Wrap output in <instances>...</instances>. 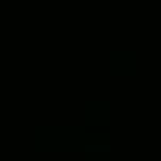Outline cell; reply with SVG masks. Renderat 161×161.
<instances>
[{"label": "cell", "mask_w": 161, "mask_h": 161, "mask_svg": "<svg viewBox=\"0 0 161 161\" xmlns=\"http://www.w3.org/2000/svg\"><path fill=\"white\" fill-rule=\"evenodd\" d=\"M98 136H108V133H89L86 126H35L32 142L44 152H82Z\"/></svg>", "instance_id": "cell-1"}, {"label": "cell", "mask_w": 161, "mask_h": 161, "mask_svg": "<svg viewBox=\"0 0 161 161\" xmlns=\"http://www.w3.org/2000/svg\"><path fill=\"white\" fill-rule=\"evenodd\" d=\"M82 117H86V130L89 133H108V126H111V101H104V98L86 101Z\"/></svg>", "instance_id": "cell-2"}, {"label": "cell", "mask_w": 161, "mask_h": 161, "mask_svg": "<svg viewBox=\"0 0 161 161\" xmlns=\"http://www.w3.org/2000/svg\"><path fill=\"white\" fill-rule=\"evenodd\" d=\"M111 69L117 76H130L136 69V51H114L111 54Z\"/></svg>", "instance_id": "cell-3"}]
</instances>
